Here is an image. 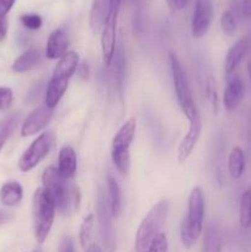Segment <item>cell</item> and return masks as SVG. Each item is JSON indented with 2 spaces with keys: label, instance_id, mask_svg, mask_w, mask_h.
<instances>
[{
  "label": "cell",
  "instance_id": "cell-1",
  "mask_svg": "<svg viewBox=\"0 0 251 252\" xmlns=\"http://www.w3.org/2000/svg\"><path fill=\"white\" fill-rule=\"evenodd\" d=\"M42 189L47 196L53 202L56 209L61 214L78 211L80 204V189L73 185L71 189L68 187V180L63 179L56 166H48L42 174Z\"/></svg>",
  "mask_w": 251,
  "mask_h": 252
},
{
  "label": "cell",
  "instance_id": "cell-2",
  "mask_svg": "<svg viewBox=\"0 0 251 252\" xmlns=\"http://www.w3.org/2000/svg\"><path fill=\"white\" fill-rule=\"evenodd\" d=\"M206 199L201 187H194L188 196L186 217L180 226V240L186 249H191L203 233Z\"/></svg>",
  "mask_w": 251,
  "mask_h": 252
},
{
  "label": "cell",
  "instance_id": "cell-3",
  "mask_svg": "<svg viewBox=\"0 0 251 252\" xmlns=\"http://www.w3.org/2000/svg\"><path fill=\"white\" fill-rule=\"evenodd\" d=\"M169 202L162 199L149 209L140 221L134 239V252H147L153 240L161 233L169 214Z\"/></svg>",
  "mask_w": 251,
  "mask_h": 252
},
{
  "label": "cell",
  "instance_id": "cell-4",
  "mask_svg": "<svg viewBox=\"0 0 251 252\" xmlns=\"http://www.w3.org/2000/svg\"><path fill=\"white\" fill-rule=\"evenodd\" d=\"M56 206L43 189H37L32 199V214L34 239L38 245H42L48 238L56 219Z\"/></svg>",
  "mask_w": 251,
  "mask_h": 252
},
{
  "label": "cell",
  "instance_id": "cell-5",
  "mask_svg": "<svg viewBox=\"0 0 251 252\" xmlns=\"http://www.w3.org/2000/svg\"><path fill=\"white\" fill-rule=\"evenodd\" d=\"M137 132V120L130 117L115 134L111 144V159L121 175L126 176L130 166V145Z\"/></svg>",
  "mask_w": 251,
  "mask_h": 252
},
{
  "label": "cell",
  "instance_id": "cell-6",
  "mask_svg": "<svg viewBox=\"0 0 251 252\" xmlns=\"http://www.w3.org/2000/svg\"><path fill=\"white\" fill-rule=\"evenodd\" d=\"M169 62L177 103H179L180 108L184 112V115L186 116L187 120H189V118L198 113V110L194 105L193 94H192L191 86H189L187 73L174 52L169 53Z\"/></svg>",
  "mask_w": 251,
  "mask_h": 252
},
{
  "label": "cell",
  "instance_id": "cell-7",
  "mask_svg": "<svg viewBox=\"0 0 251 252\" xmlns=\"http://www.w3.org/2000/svg\"><path fill=\"white\" fill-rule=\"evenodd\" d=\"M122 0H108V10L105 24L101 30V52L103 64L110 66L117 46V21Z\"/></svg>",
  "mask_w": 251,
  "mask_h": 252
},
{
  "label": "cell",
  "instance_id": "cell-8",
  "mask_svg": "<svg viewBox=\"0 0 251 252\" xmlns=\"http://www.w3.org/2000/svg\"><path fill=\"white\" fill-rule=\"evenodd\" d=\"M54 144V137L51 132H44L30 144L20 157L17 166L20 171L29 172L33 170L51 152Z\"/></svg>",
  "mask_w": 251,
  "mask_h": 252
},
{
  "label": "cell",
  "instance_id": "cell-9",
  "mask_svg": "<svg viewBox=\"0 0 251 252\" xmlns=\"http://www.w3.org/2000/svg\"><path fill=\"white\" fill-rule=\"evenodd\" d=\"M98 219V228H100L101 240L106 252H116V234L115 228L112 225V216H111L108 202L106 201L102 192L98 193L97 197V211H96Z\"/></svg>",
  "mask_w": 251,
  "mask_h": 252
},
{
  "label": "cell",
  "instance_id": "cell-10",
  "mask_svg": "<svg viewBox=\"0 0 251 252\" xmlns=\"http://www.w3.org/2000/svg\"><path fill=\"white\" fill-rule=\"evenodd\" d=\"M213 0H196L191 20V31L194 38H202L207 34L213 20Z\"/></svg>",
  "mask_w": 251,
  "mask_h": 252
},
{
  "label": "cell",
  "instance_id": "cell-11",
  "mask_svg": "<svg viewBox=\"0 0 251 252\" xmlns=\"http://www.w3.org/2000/svg\"><path fill=\"white\" fill-rule=\"evenodd\" d=\"M189 127L185 137L180 142L179 148H177V161L180 164H185L191 157L192 152L196 148L197 142H198L199 137L202 133V118L199 112L194 115L188 120Z\"/></svg>",
  "mask_w": 251,
  "mask_h": 252
},
{
  "label": "cell",
  "instance_id": "cell-12",
  "mask_svg": "<svg viewBox=\"0 0 251 252\" xmlns=\"http://www.w3.org/2000/svg\"><path fill=\"white\" fill-rule=\"evenodd\" d=\"M52 116H53V110L48 108L46 105H41L34 108L22 123L20 130L21 137H31L41 132L49 125Z\"/></svg>",
  "mask_w": 251,
  "mask_h": 252
},
{
  "label": "cell",
  "instance_id": "cell-13",
  "mask_svg": "<svg viewBox=\"0 0 251 252\" xmlns=\"http://www.w3.org/2000/svg\"><path fill=\"white\" fill-rule=\"evenodd\" d=\"M245 98V84L238 75L228 76L225 90L223 95V103L226 111H235Z\"/></svg>",
  "mask_w": 251,
  "mask_h": 252
},
{
  "label": "cell",
  "instance_id": "cell-14",
  "mask_svg": "<svg viewBox=\"0 0 251 252\" xmlns=\"http://www.w3.org/2000/svg\"><path fill=\"white\" fill-rule=\"evenodd\" d=\"M69 38L68 33L64 29H57L51 32L46 44V57L51 61L61 59L65 53H68Z\"/></svg>",
  "mask_w": 251,
  "mask_h": 252
},
{
  "label": "cell",
  "instance_id": "cell-15",
  "mask_svg": "<svg viewBox=\"0 0 251 252\" xmlns=\"http://www.w3.org/2000/svg\"><path fill=\"white\" fill-rule=\"evenodd\" d=\"M57 169L61 176L65 180H71L75 176L76 169H78V159H76L75 150L71 145L65 144L59 149Z\"/></svg>",
  "mask_w": 251,
  "mask_h": 252
},
{
  "label": "cell",
  "instance_id": "cell-16",
  "mask_svg": "<svg viewBox=\"0 0 251 252\" xmlns=\"http://www.w3.org/2000/svg\"><path fill=\"white\" fill-rule=\"evenodd\" d=\"M249 43L245 38H240L229 48L228 53H226L225 59H224V73L226 76L233 75L234 71L236 70L239 65H240L241 61L245 57L246 52H248Z\"/></svg>",
  "mask_w": 251,
  "mask_h": 252
},
{
  "label": "cell",
  "instance_id": "cell-17",
  "mask_svg": "<svg viewBox=\"0 0 251 252\" xmlns=\"http://www.w3.org/2000/svg\"><path fill=\"white\" fill-rule=\"evenodd\" d=\"M68 86L69 80L52 76L48 85H47L46 94H44V105L51 110H54L64 96V94L68 90Z\"/></svg>",
  "mask_w": 251,
  "mask_h": 252
},
{
  "label": "cell",
  "instance_id": "cell-18",
  "mask_svg": "<svg viewBox=\"0 0 251 252\" xmlns=\"http://www.w3.org/2000/svg\"><path fill=\"white\" fill-rule=\"evenodd\" d=\"M79 63H80L79 54L75 51H68V53L64 54L58 61L57 65L54 66L52 76L70 80L71 76L76 73Z\"/></svg>",
  "mask_w": 251,
  "mask_h": 252
},
{
  "label": "cell",
  "instance_id": "cell-19",
  "mask_svg": "<svg viewBox=\"0 0 251 252\" xmlns=\"http://www.w3.org/2000/svg\"><path fill=\"white\" fill-rule=\"evenodd\" d=\"M41 51L38 48H30L20 54L12 63L11 69L14 73L22 74L36 68L41 62Z\"/></svg>",
  "mask_w": 251,
  "mask_h": 252
},
{
  "label": "cell",
  "instance_id": "cell-20",
  "mask_svg": "<svg viewBox=\"0 0 251 252\" xmlns=\"http://www.w3.org/2000/svg\"><path fill=\"white\" fill-rule=\"evenodd\" d=\"M24 197V189L20 182H6L0 189V203L5 207H16Z\"/></svg>",
  "mask_w": 251,
  "mask_h": 252
},
{
  "label": "cell",
  "instance_id": "cell-21",
  "mask_svg": "<svg viewBox=\"0 0 251 252\" xmlns=\"http://www.w3.org/2000/svg\"><path fill=\"white\" fill-rule=\"evenodd\" d=\"M113 74H115V81L117 85L118 94L122 97L123 96V83H125V75H126V56H125V48H123L122 42L116 46L115 56H113Z\"/></svg>",
  "mask_w": 251,
  "mask_h": 252
},
{
  "label": "cell",
  "instance_id": "cell-22",
  "mask_svg": "<svg viewBox=\"0 0 251 252\" xmlns=\"http://www.w3.org/2000/svg\"><path fill=\"white\" fill-rule=\"evenodd\" d=\"M246 169L245 153L240 147H234L228 157V171L231 179L239 180L244 175Z\"/></svg>",
  "mask_w": 251,
  "mask_h": 252
},
{
  "label": "cell",
  "instance_id": "cell-23",
  "mask_svg": "<svg viewBox=\"0 0 251 252\" xmlns=\"http://www.w3.org/2000/svg\"><path fill=\"white\" fill-rule=\"evenodd\" d=\"M107 10L108 0H94L90 10V17H89L91 31L94 33H97L102 30L106 16H107Z\"/></svg>",
  "mask_w": 251,
  "mask_h": 252
},
{
  "label": "cell",
  "instance_id": "cell-24",
  "mask_svg": "<svg viewBox=\"0 0 251 252\" xmlns=\"http://www.w3.org/2000/svg\"><path fill=\"white\" fill-rule=\"evenodd\" d=\"M223 250V238L214 225L207 226L202 239L201 252H221Z\"/></svg>",
  "mask_w": 251,
  "mask_h": 252
},
{
  "label": "cell",
  "instance_id": "cell-25",
  "mask_svg": "<svg viewBox=\"0 0 251 252\" xmlns=\"http://www.w3.org/2000/svg\"><path fill=\"white\" fill-rule=\"evenodd\" d=\"M107 191H108V207H110L111 216L117 217L122 208V193H121L120 185L113 176L108 175L107 177Z\"/></svg>",
  "mask_w": 251,
  "mask_h": 252
},
{
  "label": "cell",
  "instance_id": "cell-26",
  "mask_svg": "<svg viewBox=\"0 0 251 252\" xmlns=\"http://www.w3.org/2000/svg\"><path fill=\"white\" fill-rule=\"evenodd\" d=\"M20 122V113L14 112L0 121V152Z\"/></svg>",
  "mask_w": 251,
  "mask_h": 252
},
{
  "label": "cell",
  "instance_id": "cell-27",
  "mask_svg": "<svg viewBox=\"0 0 251 252\" xmlns=\"http://www.w3.org/2000/svg\"><path fill=\"white\" fill-rule=\"evenodd\" d=\"M239 223L244 229L251 226V189H246L241 194L240 207H239Z\"/></svg>",
  "mask_w": 251,
  "mask_h": 252
},
{
  "label": "cell",
  "instance_id": "cell-28",
  "mask_svg": "<svg viewBox=\"0 0 251 252\" xmlns=\"http://www.w3.org/2000/svg\"><path fill=\"white\" fill-rule=\"evenodd\" d=\"M94 224H95V216L93 213L84 217L83 223L80 225V230H79V241H80V245L84 250H86L88 246L91 244Z\"/></svg>",
  "mask_w": 251,
  "mask_h": 252
},
{
  "label": "cell",
  "instance_id": "cell-29",
  "mask_svg": "<svg viewBox=\"0 0 251 252\" xmlns=\"http://www.w3.org/2000/svg\"><path fill=\"white\" fill-rule=\"evenodd\" d=\"M220 27L226 36H234L236 31V17L231 10H225L221 14Z\"/></svg>",
  "mask_w": 251,
  "mask_h": 252
},
{
  "label": "cell",
  "instance_id": "cell-30",
  "mask_svg": "<svg viewBox=\"0 0 251 252\" xmlns=\"http://www.w3.org/2000/svg\"><path fill=\"white\" fill-rule=\"evenodd\" d=\"M206 94L211 102L213 112H218V93H217V81L213 75H209L206 81Z\"/></svg>",
  "mask_w": 251,
  "mask_h": 252
},
{
  "label": "cell",
  "instance_id": "cell-31",
  "mask_svg": "<svg viewBox=\"0 0 251 252\" xmlns=\"http://www.w3.org/2000/svg\"><path fill=\"white\" fill-rule=\"evenodd\" d=\"M20 21H21L22 26L27 30H31V31H36V30L41 29L42 24V17L38 14H24L20 17Z\"/></svg>",
  "mask_w": 251,
  "mask_h": 252
},
{
  "label": "cell",
  "instance_id": "cell-32",
  "mask_svg": "<svg viewBox=\"0 0 251 252\" xmlns=\"http://www.w3.org/2000/svg\"><path fill=\"white\" fill-rule=\"evenodd\" d=\"M147 252H169V241H167L166 234L160 233L153 240L152 245L149 246Z\"/></svg>",
  "mask_w": 251,
  "mask_h": 252
},
{
  "label": "cell",
  "instance_id": "cell-33",
  "mask_svg": "<svg viewBox=\"0 0 251 252\" xmlns=\"http://www.w3.org/2000/svg\"><path fill=\"white\" fill-rule=\"evenodd\" d=\"M14 101V94L10 88L0 86V111H5L12 105Z\"/></svg>",
  "mask_w": 251,
  "mask_h": 252
},
{
  "label": "cell",
  "instance_id": "cell-34",
  "mask_svg": "<svg viewBox=\"0 0 251 252\" xmlns=\"http://www.w3.org/2000/svg\"><path fill=\"white\" fill-rule=\"evenodd\" d=\"M57 252H75V246H74L73 238L68 235L62 236L61 240H59Z\"/></svg>",
  "mask_w": 251,
  "mask_h": 252
},
{
  "label": "cell",
  "instance_id": "cell-35",
  "mask_svg": "<svg viewBox=\"0 0 251 252\" xmlns=\"http://www.w3.org/2000/svg\"><path fill=\"white\" fill-rule=\"evenodd\" d=\"M76 73H78L79 78H80L81 80L88 81L89 78H90V66H89L88 62H81V63H79Z\"/></svg>",
  "mask_w": 251,
  "mask_h": 252
},
{
  "label": "cell",
  "instance_id": "cell-36",
  "mask_svg": "<svg viewBox=\"0 0 251 252\" xmlns=\"http://www.w3.org/2000/svg\"><path fill=\"white\" fill-rule=\"evenodd\" d=\"M166 2L170 11L176 12V11H180V10L185 9V6L187 5L188 0H166Z\"/></svg>",
  "mask_w": 251,
  "mask_h": 252
},
{
  "label": "cell",
  "instance_id": "cell-37",
  "mask_svg": "<svg viewBox=\"0 0 251 252\" xmlns=\"http://www.w3.org/2000/svg\"><path fill=\"white\" fill-rule=\"evenodd\" d=\"M7 31H9V20H7V16L0 15V42H2L6 38Z\"/></svg>",
  "mask_w": 251,
  "mask_h": 252
},
{
  "label": "cell",
  "instance_id": "cell-38",
  "mask_svg": "<svg viewBox=\"0 0 251 252\" xmlns=\"http://www.w3.org/2000/svg\"><path fill=\"white\" fill-rule=\"evenodd\" d=\"M15 1L16 0H0V15L6 16L10 10L12 9V6L15 5Z\"/></svg>",
  "mask_w": 251,
  "mask_h": 252
},
{
  "label": "cell",
  "instance_id": "cell-39",
  "mask_svg": "<svg viewBox=\"0 0 251 252\" xmlns=\"http://www.w3.org/2000/svg\"><path fill=\"white\" fill-rule=\"evenodd\" d=\"M241 14L244 17H251V0H243V4H241Z\"/></svg>",
  "mask_w": 251,
  "mask_h": 252
},
{
  "label": "cell",
  "instance_id": "cell-40",
  "mask_svg": "<svg viewBox=\"0 0 251 252\" xmlns=\"http://www.w3.org/2000/svg\"><path fill=\"white\" fill-rule=\"evenodd\" d=\"M10 219H11V214L7 213V212H5V211H1V209H0V226H1L2 224L7 223V221H9Z\"/></svg>",
  "mask_w": 251,
  "mask_h": 252
},
{
  "label": "cell",
  "instance_id": "cell-41",
  "mask_svg": "<svg viewBox=\"0 0 251 252\" xmlns=\"http://www.w3.org/2000/svg\"><path fill=\"white\" fill-rule=\"evenodd\" d=\"M85 252H103L102 249L97 245V244H90L86 249Z\"/></svg>",
  "mask_w": 251,
  "mask_h": 252
},
{
  "label": "cell",
  "instance_id": "cell-42",
  "mask_svg": "<svg viewBox=\"0 0 251 252\" xmlns=\"http://www.w3.org/2000/svg\"><path fill=\"white\" fill-rule=\"evenodd\" d=\"M248 73H249V79H250V83H251V58L249 59L248 62Z\"/></svg>",
  "mask_w": 251,
  "mask_h": 252
},
{
  "label": "cell",
  "instance_id": "cell-43",
  "mask_svg": "<svg viewBox=\"0 0 251 252\" xmlns=\"http://www.w3.org/2000/svg\"><path fill=\"white\" fill-rule=\"evenodd\" d=\"M32 252H44V251L41 250V249H36V250H33Z\"/></svg>",
  "mask_w": 251,
  "mask_h": 252
},
{
  "label": "cell",
  "instance_id": "cell-44",
  "mask_svg": "<svg viewBox=\"0 0 251 252\" xmlns=\"http://www.w3.org/2000/svg\"><path fill=\"white\" fill-rule=\"evenodd\" d=\"M228 1H229V2H235L236 0H228Z\"/></svg>",
  "mask_w": 251,
  "mask_h": 252
}]
</instances>
